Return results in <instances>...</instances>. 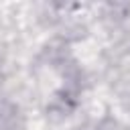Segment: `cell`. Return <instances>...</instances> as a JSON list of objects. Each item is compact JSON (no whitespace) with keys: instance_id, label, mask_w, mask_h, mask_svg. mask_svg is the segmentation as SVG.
<instances>
[{"instance_id":"obj_1","label":"cell","mask_w":130,"mask_h":130,"mask_svg":"<svg viewBox=\"0 0 130 130\" xmlns=\"http://www.w3.org/2000/svg\"><path fill=\"white\" fill-rule=\"evenodd\" d=\"M98 130H122V126L114 120V118H104L98 126Z\"/></svg>"}]
</instances>
